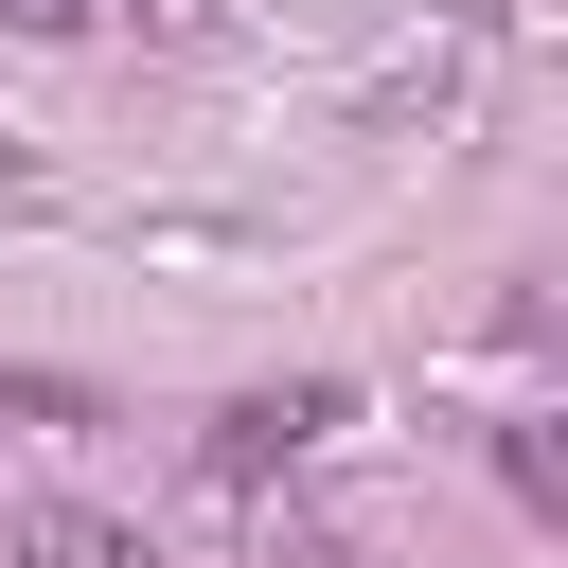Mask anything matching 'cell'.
I'll return each mask as SVG.
<instances>
[{"label": "cell", "mask_w": 568, "mask_h": 568, "mask_svg": "<svg viewBox=\"0 0 568 568\" xmlns=\"http://www.w3.org/2000/svg\"><path fill=\"white\" fill-rule=\"evenodd\" d=\"M106 18H142V36H178V53H213V36H231V0H106Z\"/></svg>", "instance_id": "4"}, {"label": "cell", "mask_w": 568, "mask_h": 568, "mask_svg": "<svg viewBox=\"0 0 568 568\" xmlns=\"http://www.w3.org/2000/svg\"><path fill=\"white\" fill-rule=\"evenodd\" d=\"M0 213H53V178H36V160H18V142H0Z\"/></svg>", "instance_id": "6"}, {"label": "cell", "mask_w": 568, "mask_h": 568, "mask_svg": "<svg viewBox=\"0 0 568 568\" xmlns=\"http://www.w3.org/2000/svg\"><path fill=\"white\" fill-rule=\"evenodd\" d=\"M0 550H18V568H142V532H124V515H89V497H18V515H0Z\"/></svg>", "instance_id": "2"}, {"label": "cell", "mask_w": 568, "mask_h": 568, "mask_svg": "<svg viewBox=\"0 0 568 568\" xmlns=\"http://www.w3.org/2000/svg\"><path fill=\"white\" fill-rule=\"evenodd\" d=\"M0 426L71 444V426H106V390H89V373H36V355H18V373H0Z\"/></svg>", "instance_id": "3"}, {"label": "cell", "mask_w": 568, "mask_h": 568, "mask_svg": "<svg viewBox=\"0 0 568 568\" xmlns=\"http://www.w3.org/2000/svg\"><path fill=\"white\" fill-rule=\"evenodd\" d=\"M0 36H106V0H0Z\"/></svg>", "instance_id": "5"}, {"label": "cell", "mask_w": 568, "mask_h": 568, "mask_svg": "<svg viewBox=\"0 0 568 568\" xmlns=\"http://www.w3.org/2000/svg\"><path fill=\"white\" fill-rule=\"evenodd\" d=\"M337 426H355V390H337V373H284V390H231L195 462H213V479H284V462H320Z\"/></svg>", "instance_id": "1"}]
</instances>
